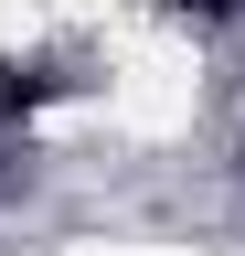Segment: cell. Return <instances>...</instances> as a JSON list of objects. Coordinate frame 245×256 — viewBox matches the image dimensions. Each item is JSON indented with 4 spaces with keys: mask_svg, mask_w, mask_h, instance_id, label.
Masks as SVG:
<instances>
[{
    "mask_svg": "<svg viewBox=\"0 0 245 256\" xmlns=\"http://www.w3.org/2000/svg\"><path fill=\"white\" fill-rule=\"evenodd\" d=\"M192 11H213V22H224V11H245V0H192Z\"/></svg>",
    "mask_w": 245,
    "mask_h": 256,
    "instance_id": "1",
    "label": "cell"
}]
</instances>
